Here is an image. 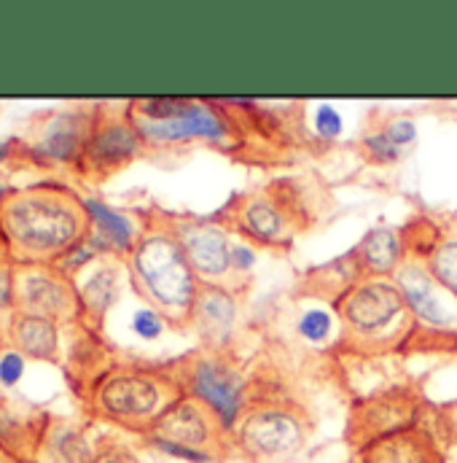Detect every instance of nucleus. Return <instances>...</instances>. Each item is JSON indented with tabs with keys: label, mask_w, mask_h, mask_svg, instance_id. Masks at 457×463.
Masks as SVG:
<instances>
[{
	"label": "nucleus",
	"mask_w": 457,
	"mask_h": 463,
	"mask_svg": "<svg viewBox=\"0 0 457 463\" xmlns=\"http://www.w3.org/2000/svg\"><path fill=\"white\" fill-rule=\"evenodd\" d=\"M377 121H379V127L385 129V135L401 148V151H412L415 148V143H417V124L409 118V116H401V114H382L377 116Z\"/></svg>",
	"instance_id": "obj_26"
},
{
	"label": "nucleus",
	"mask_w": 457,
	"mask_h": 463,
	"mask_svg": "<svg viewBox=\"0 0 457 463\" xmlns=\"http://www.w3.org/2000/svg\"><path fill=\"white\" fill-rule=\"evenodd\" d=\"M183 393L205 402L234 434L247 402V383L237 364V358L227 347H200L167 369Z\"/></svg>",
	"instance_id": "obj_7"
},
{
	"label": "nucleus",
	"mask_w": 457,
	"mask_h": 463,
	"mask_svg": "<svg viewBox=\"0 0 457 463\" xmlns=\"http://www.w3.org/2000/svg\"><path fill=\"white\" fill-rule=\"evenodd\" d=\"M363 278H393L406 261V237L404 227H371L350 248Z\"/></svg>",
	"instance_id": "obj_16"
},
{
	"label": "nucleus",
	"mask_w": 457,
	"mask_h": 463,
	"mask_svg": "<svg viewBox=\"0 0 457 463\" xmlns=\"http://www.w3.org/2000/svg\"><path fill=\"white\" fill-rule=\"evenodd\" d=\"M434 420H436L439 439H444L450 448H457V399L434 407Z\"/></svg>",
	"instance_id": "obj_29"
},
{
	"label": "nucleus",
	"mask_w": 457,
	"mask_h": 463,
	"mask_svg": "<svg viewBox=\"0 0 457 463\" xmlns=\"http://www.w3.org/2000/svg\"><path fill=\"white\" fill-rule=\"evenodd\" d=\"M3 151H5V146H0V156H3Z\"/></svg>",
	"instance_id": "obj_36"
},
{
	"label": "nucleus",
	"mask_w": 457,
	"mask_h": 463,
	"mask_svg": "<svg viewBox=\"0 0 457 463\" xmlns=\"http://www.w3.org/2000/svg\"><path fill=\"white\" fill-rule=\"evenodd\" d=\"M425 410L428 402L417 385H390L352 404L344 437L355 450H360L379 437L420 426Z\"/></svg>",
	"instance_id": "obj_9"
},
{
	"label": "nucleus",
	"mask_w": 457,
	"mask_h": 463,
	"mask_svg": "<svg viewBox=\"0 0 457 463\" xmlns=\"http://www.w3.org/2000/svg\"><path fill=\"white\" fill-rule=\"evenodd\" d=\"M11 340L33 358H54L60 345L54 321L33 313H16L11 318Z\"/></svg>",
	"instance_id": "obj_21"
},
{
	"label": "nucleus",
	"mask_w": 457,
	"mask_h": 463,
	"mask_svg": "<svg viewBox=\"0 0 457 463\" xmlns=\"http://www.w3.org/2000/svg\"><path fill=\"white\" fill-rule=\"evenodd\" d=\"M439 434L425 426H412L387 437H379L358 450V463H444Z\"/></svg>",
	"instance_id": "obj_15"
},
{
	"label": "nucleus",
	"mask_w": 457,
	"mask_h": 463,
	"mask_svg": "<svg viewBox=\"0 0 457 463\" xmlns=\"http://www.w3.org/2000/svg\"><path fill=\"white\" fill-rule=\"evenodd\" d=\"M22 372H24V361H22V355L19 353H5L3 358H0V380L5 383V385H14V383H19V377H22Z\"/></svg>",
	"instance_id": "obj_33"
},
{
	"label": "nucleus",
	"mask_w": 457,
	"mask_h": 463,
	"mask_svg": "<svg viewBox=\"0 0 457 463\" xmlns=\"http://www.w3.org/2000/svg\"><path fill=\"white\" fill-rule=\"evenodd\" d=\"M145 439H148V445H151L154 450H159L162 456H170V458H178V461L186 463H216L213 458H208V456H202V453H197V450L173 445V442H167V439H156V437H145Z\"/></svg>",
	"instance_id": "obj_31"
},
{
	"label": "nucleus",
	"mask_w": 457,
	"mask_h": 463,
	"mask_svg": "<svg viewBox=\"0 0 457 463\" xmlns=\"http://www.w3.org/2000/svg\"><path fill=\"white\" fill-rule=\"evenodd\" d=\"M355 151L360 154L363 162H368V165H374V167H393V165H398V162L406 156V151H401V148L385 135V129L379 127V121L363 129V135L355 140Z\"/></svg>",
	"instance_id": "obj_24"
},
{
	"label": "nucleus",
	"mask_w": 457,
	"mask_h": 463,
	"mask_svg": "<svg viewBox=\"0 0 457 463\" xmlns=\"http://www.w3.org/2000/svg\"><path fill=\"white\" fill-rule=\"evenodd\" d=\"M312 423L307 412L288 399H256L245 407L234 448L250 463L294 461L310 442Z\"/></svg>",
	"instance_id": "obj_5"
},
{
	"label": "nucleus",
	"mask_w": 457,
	"mask_h": 463,
	"mask_svg": "<svg viewBox=\"0 0 457 463\" xmlns=\"http://www.w3.org/2000/svg\"><path fill=\"white\" fill-rule=\"evenodd\" d=\"M406 310L415 321L409 345L455 347L457 350V297L450 294L425 267L423 259L406 256V261L393 275Z\"/></svg>",
	"instance_id": "obj_8"
},
{
	"label": "nucleus",
	"mask_w": 457,
	"mask_h": 463,
	"mask_svg": "<svg viewBox=\"0 0 457 463\" xmlns=\"http://www.w3.org/2000/svg\"><path fill=\"white\" fill-rule=\"evenodd\" d=\"M342 340L340 347L358 355H385L406 347L415 321L393 278H360L331 305Z\"/></svg>",
	"instance_id": "obj_3"
},
{
	"label": "nucleus",
	"mask_w": 457,
	"mask_h": 463,
	"mask_svg": "<svg viewBox=\"0 0 457 463\" xmlns=\"http://www.w3.org/2000/svg\"><path fill=\"white\" fill-rule=\"evenodd\" d=\"M256 267V248L245 240H234L231 242V272L237 286L245 283V278L250 275V269Z\"/></svg>",
	"instance_id": "obj_28"
},
{
	"label": "nucleus",
	"mask_w": 457,
	"mask_h": 463,
	"mask_svg": "<svg viewBox=\"0 0 457 463\" xmlns=\"http://www.w3.org/2000/svg\"><path fill=\"white\" fill-rule=\"evenodd\" d=\"M14 297V286H11V272L0 269V307H5Z\"/></svg>",
	"instance_id": "obj_34"
},
{
	"label": "nucleus",
	"mask_w": 457,
	"mask_h": 463,
	"mask_svg": "<svg viewBox=\"0 0 457 463\" xmlns=\"http://www.w3.org/2000/svg\"><path fill=\"white\" fill-rule=\"evenodd\" d=\"M360 269L352 259V253L347 250L344 256L326 261L321 267H312L304 278H302V294L310 299H326V302H337L347 288H352L360 280Z\"/></svg>",
	"instance_id": "obj_18"
},
{
	"label": "nucleus",
	"mask_w": 457,
	"mask_h": 463,
	"mask_svg": "<svg viewBox=\"0 0 457 463\" xmlns=\"http://www.w3.org/2000/svg\"><path fill=\"white\" fill-rule=\"evenodd\" d=\"M181 396L183 391L167 369H118L100 380L95 407L124 429L148 431Z\"/></svg>",
	"instance_id": "obj_6"
},
{
	"label": "nucleus",
	"mask_w": 457,
	"mask_h": 463,
	"mask_svg": "<svg viewBox=\"0 0 457 463\" xmlns=\"http://www.w3.org/2000/svg\"><path fill=\"white\" fill-rule=\"evenodd\" d=\"M92 463H140V461H137V456H135L129 448H124V445H118V442H106V445L95 453Z\"/></svg>",
	"instance_id": "obj_32"
},
{
	"label": "nucleus",
	"mask_w": 457,
	"mask_h": 463,
	"mask_svg": "<svg viewBox=\"0 0 457 463\" xmlns=\"http://www.w3.org/2000/svg\"><path fill=\"white\" fill-rule=\"evenodd\" d=\"M89 132H92L89 118H84V116H57L54 124L49 127L43 143H41V151H46V156L60 159V162L79 159L84 154Z\"/></svg>",
	"instance_id": "obj_20"
},
{
	"label": "nucleus",
	"mask_w": 457,
	"mask_h": 463,
	"mask_svg": "<svg viewBox=\"0 0 457 463\" xmlns=\"http://www.w3.org/2000/svg\"><path fill=\"white\" fill-rule=\"evenodd\" d=\"M145 146H181V143H210L224 151L242 146V127L234 121V111H224L216 100H191L189 109L170 121H137L132 118Z\"/></svg>",
	"instance_id": "obj_10"
},
{
	"label": "nucleus",
	"mask_w": 457,
	"mask_h": 463,
	"mask_svg": "<svg viewBox=\"0 0 457 463\" xmlns=\"http://www.w3.org/2000/svg\"><path fill=\"white\" fill-rule=\"evenodd\" d=\"M334 324H340V321H337V316H334V310L310 307V310H304V313H302V318H299L296 329H299V335H302L307 343H312V345H323V343H329V340H331V335H334Z\"/></svg>",
	"instance_id": "obj_25"
},
{
	"label": "nucleus",
	"mask_w": 457,
	"mask_h": 463,
	"mask_svg": "<svg viewBox=\"0 0 457 463\" xmlns=\"http://www.w3.org/2000/svg\"><path fill=\"white\" fill-rule=\"evenodd\" d=\"M164 324H167V321H164L156 310H151V307L137 310L135 318H132V329H135V335L143 337V340H156V337L164 332Z\"/></svg>",
	"instance_id": "obj_30"
},
{
	"label": "nucleus",
	"mask_w": 457,
	"mask_h": 463,
	"mask_svg": "<svg viewBox=\"0 0 457 463\" xmlns=\"http://www.w3.org/2000/svg\"><path fill=\"white\" fill-rule=\"evenodd\" d=\"M239 316V288L221 283H202L194 299L191 321L194 332L200 335L202 347H227L234 335Z\"/></svg>",
	"instance_id": "obj_14"
},
{
	"label": "nucleus",
	"mask_w": 457,
	"mask_h": 463,
	"mask_svg": "<svg viewBox=\"0 0 457 463\" xmlns=\"http://www.w3.org/2000/svg\"><path fill=\"white\" fill-rule=\"evenodd\" d=\"M14 297L22 302L24 313L43 316V318H65L70 316L76 305V294L68 283L49 272H27L19 278Z\"/></svg>",
	"instance_id": "obj_17"
},
{
	"label": "nucleus",
	"mask_w": 457,
	"mask_h": 463,
	"mask_svg": "<svg viewBox=\"0 0 457 463\" xmlns=\"http://www.w3.org/2000/svg\"><path fill=\"white\" fill-rule=\"evenodd\" d=\"M145 143L129 114H103L92 124L84 146V167L100 178H108L143 154Z\"/></svg>",
	"instance_id": "obj_13"
},
{
	"label": "nucleus",
	"mask_w": 457,
	"mask_h": 463,
	"mask_svg": "<svg viewBox=\"0 0 457 463\" xmlns=\"http://www.w3.org/2000/svg\"><path fill=\"white\" fill-rule=\"evenodd\" d=\"M444 463H457V448H450V450H447V458H444Z\"/></svg>",
	"instance_id": "obj_35"
},
{
	"label": "nucleus",
	"mask_w": 457,
	"mask_h": 463,
	"mask_svg": "<svg viewBox=\"0 0 457 463\" xmlns=\"http://www.w3.org/2000/svg\"><path fill=\"white\" fill-rule=\"evenodd\" d=\"M89 213L73 194L33 189L19 192L0 205V230L16 256L57 259L87 240Z\"/></svg>",
	"instance_id": "obj_2"
},
{
	"label": "nucleus",
	"mask_w": 457,
	"mask_h": 463,
	"mask_svg": "<svg viewBox=\"0 0 457 463\" xmlns=\"http://www.w3.org/2000/svg\"><path fill=\"white\" fill-rule=\"evenodd\" d=\"M118 291H121V278H118V267L116 264H100L81 286L79 297H81V305L84 310L103 321V316L114 307V302L118 299Z\"/></svg>",
	"instance_id": "obj_22"
},
{
	"label": "nucleus",
	"mask_w": 457,
	"mask_h": 463,
	"mask_svg": "<svg viewBox=\"0 0 457 463\" xmlns=\"http://www.w3.org/2000/svg\"><path fill=\"white\" fill-rule=\"evenodd\" d=\"M145 437H156V439H167L173 445L197 450L216 463L228 461L237 448H234V437L227 426L221 423V418L200 399L183 393L148 431Z\"/></svg>",
	"instance_id": "obj_11"
},
{
	"label": "nucleus",
	"mask_w": 457,
	"mask_h": 463,
	"mask_svg": "<svg viewBox=\"0 0 457 463\" xmlns=\"http://www.w3.org/2000/svg\"><path fill=\"white\" fill-rule=\"evenodd\" d=\"M129 259V280L137 297L170 326H189L197 291L202 286L170 219H151L137 237Z\"/></svg>",
	"instance_id": "obj_1"
},
{
	"label": "nucleus",
	"mask_w": 457,
	"mask_h": 463,
	"mask_svg": "<svg viewBox=\"0 0 457 463\" xmlns=\"http://www.w3.org/2000/svg\"><path fill=\"white\" fill-rule=\"evenodd\" d=\"M312 129H315V135L323 137V140H337L344 129L342 114H340L331 103H321V106L315 109V114H312Z\"/></svg>",
	"instance_id": "obj_27"
},
{
	"label": "nucleus",
	"mask_w": 457,
	"mask_h": 463,
	"mask_svg": "<svg viewBox=\"0 0 457 463\" xmlns=\"http://www.w3.org/2000/svg\"><path fill=\"white\" fill-rule=\"evenodd\" d=\"M431 275L457 297V232H442L431 242V248L420 256Z\"/></svg>",
	"instance_id": "obj_23"
},
{
	"label": "nucleus",
	"mask_w": 457,
	"mask_h": 463,
	"mask_svg": "<svg viewBox=\"0 0 457 463\" xmlns=\"http://www.w3.org/2000/svg\"><path fill=\"white\" fill-rule=\"evenodd\" d=\"M194 272L202 283L239 288L231 272V232L216 216H170Z\"/></svg>",
	"instance_id": "obj_12"
},
{
	"label": "nucleus",
	"mask_w": 457,
	"mask_h": 463,
	"mask_svg": "<svg viewBox=\"0 0 457 463\" xmlns=\"http://www.w3.org/2000/svg\"><path fill=\"white\" fill-rule=\"evenodd\" d=\"M294 186V181H275L264 189L234 194L216 219L253 248L288 250L294 237L312 224V208Z\"/></svg>",
	"instance_id": "obj_4"
},
{
	"label": "nucleus",
	"mask_w": 457,
	"mask_h": 463,
	"mask_svg": "<svg viewBox=\"0 0 457 463\" xmlns=\"http://www.w3.org/2000/svg\"><path fill=\"white\" fill-rule=\"evenodd\" d=\"M84 205H87L92 227L98 230V234H95L98 248L129 256L132 248L137 245V237H140L132 219L114 211V208H108V205H103V203H98V200H84Z\"/></svg>",
	"instance_id": "obj_19"
}]
</instances>
